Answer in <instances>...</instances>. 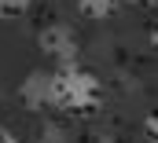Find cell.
Instances as JSON below:
<instances>
[{"label": "cell", "instance_id": "8992f818", "mask_svg": "<svg viewBox=\"0 0 158 143\" xmlns=\"http://www.w3.org/2000/svg\"><path fill=\"white\" fill-rule=\"evenodd\" d=\"M0 143H19V136H15V132H7V129L0 125Z\"/></svg>", "mask_w": 158, "mask_h": 143}, {"label": "cell", "instance_id": "52a82bcc", "mask_svg": "<svg viewBox=\"0 0 158 143\" xmlns=\"http://www.w3.org/2000/svg\"><path fill=\"white\" fill-rule=\"evenodd\" d=\"M92 143H118V140H110V136H96Z\"/></svg>", "mask_w": 158, "mask_h": 143}, {"label": "cell", "instance_id": "277c9868", "mask_svg": "<svg viewBox=\"0 0 158 143\" xmlns=\"http://www.w3.org/2000/svg\"><path fill=\"white\" fill-rule=\"evenodd\" d=\"M77 7L88 18H107V15L118 7V0H77Z\"/></svg>", "mask_w": 158, "mask_h": 143}, {"label": "cell", "instance_id": "5b68a950", "mask_svg": "<svg viewBox=\"0 0 158 143\" xmlns=\"http://www.w3.org/2000/svg\"><path fill=\"white\" fill-rule=\"evenodd\" d=\"M30 4L33 0H0V18H19L30 11Z\"/></svg>", "mask_w": 158, "mask_h": 143}, {"label": "cell", "instance_id": "6da1fadb", "mask_svg": "<svg viewBox=\"0 0 158 143\" xmlns=\"http://www.w3.org/2000/svg\"><path fill=\"white\" fill-rule=\"evenodd\" d=\"M103 99V81L77 63L48 73V107L63 114H92Z\"/></svg>", "mask_w": 158, "mask_h": 143}, {"label": "cell", "instance_id": "7a4b0ae2", "mask_svg": "<svg viewBox=\"0 0 158 143\" xmlns=\"http://www.w3.org/2000/svg\"><path fill=\"white\" fill-rule=\"evenodd\" d=\"M37 44H40V51H44L55 66H70V63H77V55H81L77 33H74L70 26H63V22L44 26V30L37 33Z\"/></svg>", "mask_w": 158, "mask_h": 143}, {"label": "cell", "instance_id": "ba28073f", "mask_svg": "<svg viewBox=\"0 0 158 143\" xmlns=\"http://www.w3.org/2000/svg\"><path fill=\"white\" fill-rule=\"evenodd\" d=\"M132 4H151V0H132Z\"/></svg>", "mask_w": 158, "mask_h": 143}, {"label": "cell", "instance_id": "3957f363", "mask_svg": "<svg viewBox=\"0 0 158 143\" xmlns=\"http://www.w3.org/2000/svg\"><path fill=\"white\" fill-rule=\"evenodd\" d=\"M19 96H22V103H26L30 110H48V73L33 70L26 81H22Z\"/></svg>", "mask_w": 158, "mask_h": 143}]
</instances>
